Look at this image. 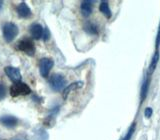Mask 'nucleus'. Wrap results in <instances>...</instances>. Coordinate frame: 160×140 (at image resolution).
Returning a JSON list of instances; mask_svg holds the SVG:
<instances>
[{
    "instance_id": "obj_1",
    "label": "nucleus",
    "mask_w": 160,
    "mask_h": 140,
    "mask_svg": "<svg viewBox=\"0 0 160 140\" xmlns=\"http://www.w3.org/2000/svg\"><path fill=\"white\" fill-rule=\"evenodd\" d=\"M9 93L12 97H18L20 95H28L31 93V89L28 86L27 84H25L23 82H17L14 83L11 87H10Z\"/></svg>"
},
{
    "instance_id": "obj_2",
    "label": "nucleus",
    "mask_w": 160,
    "mask_h": 140,
    "mask_svg": "<svg viewBox=\"0 0 160 140\" xmlns=\"http://www.w3.org/2000/svg\"><path fill=\"white\" fill-rule=\"evenodd\" d=\"M2 31H3V37L6 40V42H11L17 36L19 30L16 24H14L12 22H8L3 25Z\"/></svg>"
},
{
    "instance_id": "obj_3",
    "label": "nucleus",
    "mask_w": 160,
    "mask_h": 140,
    "mask_svg": "<svg viewBox=\"0 0 160 140\" xmlns=\"http://www.w3.org/2000/svg\"><path fill=\"white\" fill-rule=\"evenodd\" d=\"M17 48L24 53H26L29 56H32L35 53V45L34 42L29 38L21 39L17 44Z\"/></svg>"
},
{
    "instance_id": "obj_4",
    "label": "nucleus",
    "mask_w": 160,
    "mask_h": 140,
    "mask_svg": "<svg viewBox=\"0 0 160 140\" xmlns=\"http://www.w3.org/2000/svg\"><path fill=\"white\" fill-rule=\"evenodd\" d=\"M65 78L61 74H53L49 78V84L54 91H60L65 86Z\"/></svg>"
},
{
    "instance_id": "obj_5",
    "label": "nucleus",
    "mask_w": 160,
    "mask_h": 140,
    "mask_svg": "<svg viewBox=\"0 0 160 140\" xmlns=\"http://www.w3.org/2000/svg\"><path fill=\"white\" fill-rule=\"evenodd\" d=\"M53 65H54V62H53L52 59L42 58L41 60H40V63H39L40 74H41L43 77H47L49 72H50V70H51L53 67Z\"/></svg>"
},
{
    "instance_id": "obj_6",
    "label": "nucleus",
    "mask_w": 160,
    "mask_h": 140,
    "mask_svg": "<svg viewBox=\"0 0 160 140\" xmlns=\"http://www.w3.org/2000/svg\"><path fill=\"white\" fill-rule=\"evenodd\" d=\"M4 71L11 81H13L14 83L20 82V80H21V74H20V70L18 68L13 66H7L4 68Z\"/></svg>"
},
{
    "instance_id": "obj_7",
    "label": "nucleus",
    "mask_w": 160,
    "mask_h": 140,
    "mask_svg": "<svg viewBox=\"0 0 160 140\" xmlns=\"http://www.w3.org/2000/svg\"><path fill=\"white\" fill-rule=\"evenodd\" d=\"M29 31H30V33H31V36L34 39L43 38L44 29L41 26V24H39V23H33V24H31V26H30V28H29Z\"/></svg>"
},
{
    "instance_id": "obj_8",
    "label": "nucleus",
    "mask_w": 160,
    "mask_h": 140,
    "mask_svg": "<svg viewBox=\"0 0 160 140\" xmlns=\"http://www.w3.org/2000/svg\"><path fill=\"white\" fill-rule=\"evenodd\" d=\"M16 11L18 13V15L21 18H28L31 16V10L28 7V5L25 2H21L20 4L17 5L16 7Z\"/></svg>"
},
{
    "instance_id": "obj_9",
    "label": "nucleus",
    "mask_w": 160,
    "mask_h": 140,
    "mask_svg": "<svg viewBox=\"0 0 160 140\" xmlns=\"http://www.w3.org/2000/svg\"><path fill=\"white\" fill-rule=\"evenodd\" d=\"M0 122H1L3 125H5L6 127L12 128V127L17 125L18 120L14 116H11V115H6V116H3V117L0 118Z\"/></svg>"
},
{
    "instance_id": "obj_10",
    "label": "nucleus",
    "mask_w": 160,
    "mask_h": 140,
    "mask_svg": "<svg viewBox=\"0 0 160 140\" xmlns=\"http://www.w3.org/2000/svg\"><path fill=\"white\" fill-rule=\"evenodd\" d=\"M93 1H83L80 5V8H81V13L83 16L88 17L90 14L92 13V8H93Z\"/></svg>"
},
{
    "instance_id": "obj_11",
    "label": "nucleus",
    "mask_w": 160,
    "mask_h": 140,
    "mask_svg": "<svg viewBox=\"0 0 160 140\" xmlns=\"http://www.w3.org/2000/svg\"><path fill=\"white\" fill-rule=\"evenodd\" d=\"M84 30L85 32L91 35H96L99 32V27L97 24L92 23V22H87L84 24Z\"/></svg>"
},
{
    "instance_id": "obj_12",
    "label": "nucleus",
    "mask_w": 160,
    "mask_h": 140,
    "mask_svg": "<svg viewBox=\"0 0 160 140\" xmlns=\"http://www.w3.org/2000/svg\"><path fill=\"white\" fill-rule=\"evenodd\" d=\"M83 86V82L82 81H77V82H75V83H72V84H70L69 86H67L66 88H64V91H63V97L64 98H66L67 97V95L72 91V90H75V89H78L80 87H82Z\"/></svg>"
},
{
    "instance_id": "obj_13",
    "label": "nucleus",
    "mask_w": 160,
    "mask_h": 140,
    "mask_svg": "<svg viewBox=\"0 0 160 140\" xmlns=\"http://www.w3.org/2000/svg\"><path fill=\"white\" fill-rule=\"evenodd\" d=\"M99 10L100 12H101L105 17L107 18H110L112 16V13H111V10L109 8V5L106 1H102L99 5Z\"/></svg>"
},
{
    "instance_id": "obj_14",
    "label": "nucleus",
    "mask_w": 160,
    "mask_h": 140,
    "mask_svg": "<svg viewBox=\"0 0 160 140\" xmlns=\"http://www.w3.org/2000/svg\"><path fill=\"white\" fill-rule=\"evenodd\" d=\"M148 86H149V79L146 78L144 80V82L142 84V88H141V101H143V100L145 99V97L147 96Z\"/></svg>"
},
{
    "instance_id": "obj_15",
    "label": "nucleus",
    "mask_w": 160,
    "mask_h": 140,
    "mask_svg": "<svg viewBox=\"0 0 160 140\" xmlns=\"http://www.w3.org/2000/svg\"><path fill=\"white\" fill-rule=\"evenodd\" d=\"M159 60V53L156 52L155 53V55L153 56L152 58V61H151V64H150V69H149V73H151L154 71V69L156 68V65H157V62Z\"/></svg>"
},
{
    "instance_id": "obj_16",
    "label": "nucleus",
    "mask_w": 160,
    "mask_h": 140,
    "mask_svg": "<svg viewBox=\"0 0 160 140\" xmlns=\"http://www.w3.org/2000/svg\"><path fill=\"white\" fill-rule=\"evenodd\" d=\"M135 127H136V124L133 123V124L131 125V127L129 128L128 132L126 133V135H125L124 138H123L122 140H130V138H131V136H132L133 133H134V131H135Z\"/></svg>"
},
{
    "instance_id": "obj_17",
    "label": "nucleus",
    "mask_w": 160,
    "mask_h": 140,
    "mask_svg": "<svg viewBox=\"0 0 160 140\" xmlns=\"http://www.w3.org/2000/svg\"><path fill=\"white\" fill-rule=\"evenodd\" d=\"M5 94H6V90L3 85L0 84V99H3L5 97Z\"/></svg>"
},
{
    "instance_id": "obj_18",
    "label": "nucleus",
    "mask_w": 160,
    "mask_h": 140,
    "mask_svg": "<svg viewBox=\"0 0 160 140\" xmlns=\"http://www.w3.org/2000/svg\"><path fill=\"white\" fill-rule=\"evenodd\" d=\"M144 115H145V117H147V118H149V117H151V115H152V109L151 108H146L145 109V113H144Z\"/></svg>"
},
{
    "instance_id": "obj_19",
    "label": "nucleus",
    "mask_w": 160,
    "mask_h": 140,
    "mask_svg": "<svg viewBox=\"0 0 160 140\" xmlns=\"http://www.w3.org/2000/svg\"><path fill=\"white\" fill-rule=\"evenodd\" d=\"M160 44V24H159V28H158V33H157V38H156V48L158 49Z\"/></svg>"
},
{
    "instance_id": "obj_20",
    "label": "nucleus",
    "mask_w": 160,
    "mask_h": 140,
    "mask_svg": "<svg viewBox=\"0 0 160 140\" xmlns=\"http://www.w3.org/2000/svg\"><path fill=\"white\" fill-rule=\"evenodd\" d=\"M49 38V31L47 29H44V34H43V39L47 40Z\"/></svg>"
},
{
    "instance_id": "obj_21",
    "label": "nucleus",
    "mask_w": 160,
    "mask_h": 140,
    "mask_svg": "<svg viewBox=\"0 0 160 140\" xmlns=\"http://www.w3.org/2000/svg\"><path fill=\"white\" fill-rule=\"evenodd\" d=\"M2 5H3V2H2V1H0V8L2 7Z\"/></svg>"
}]
</instances>
